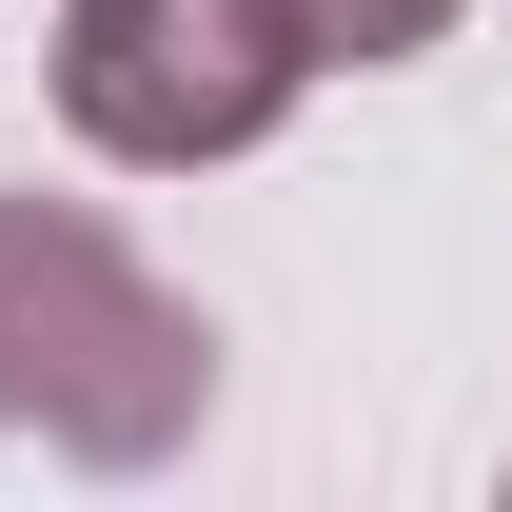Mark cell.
<instances>
[{
  "mask_svg": "<svg viewBox=\"0 0 512 512\" xmlns=\"http://www.w3.org/2000/svg\"><path fill=\"white\" fill-rule=\"evenodd\" d=\"M217 414V316L178 276L79 217V197H0V434L79 453V473H158Z\"/></svg>",
  "mask_w": 512,
  "mask_h": 512,
  "instance_id": "1",
  "label": "cell"
},
{
  "mask_svg": "<svg viewBox=\"0 0 512 512\" xmlns=\"http://www.w3.org/2000/svg\"><path fill=\"white\" fill-rule=\"evenodd\" d=\"M296 20L276 0H60V119L79 158H138V178H197V158H256L296 119Z\"/></svg>",
  "mask_w": 512,
  "mask_h": 512,
  "instance_id": "2",
  "label": "cell"
},
{
  "mask_svg": "<svg viewBox=\"0 0 512 512\" xmlns=\"http://www.w3.org/2000/svg\"><path fill=\"white\" fill-rule=\"evenodd\" d=\"M276 20H296L316 79H375V60H434L453 40V0H276Z\"/></svg>",
  "mask_w": 512,
  "mask_h": 512,
  "instance_id": "3",
  "label": "cell"
}]
</instances>
